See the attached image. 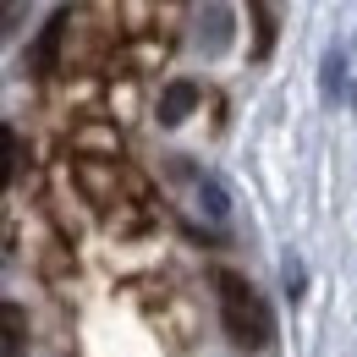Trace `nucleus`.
<instances>
[{
	"mask_svg": "<svg viewBox=\"0 0 357 357\" xmlns=\"http://www.w3.org/2000/svg\"><path fill=\"white\" fill-rule=\"evenodd\" d=\"M6 357H22V308L6 303Z\"/></svg>",
	"mask_w": 357,
	"mask_h": 357,
	"instance_id": "0eeeda50",
	"label": "nucleus"
},
{
	"mask_svg": "<svg viewBox=\"0 0 357 357\" xmlns=\"http://www.w3.org/2000/svg\"><path fill=\"white\" fill-rule=\"evenodd\" d=\"M341 89H347V55L330 50L324 55V99H341Z\"/></svg>",
	"mask_w": 357,
	"mask_h": 357,
	"instance_id": "39448f33",
	"label": "nucleus"
},
{
	"mask_svg": "<svg viewBox=\"0 0 357 357\" xmlns=\"http://www.w3.org/2000/svg\"><path fill=\"white\" fill-rule=\"evenodd\" d=\"M198 45H204V55H220L231 45V11H225L220 0H209V28L198 33Z\"/></svg>",
	"mask_w": 357,
	"mask_h": 357,
	"instance_id": "20e7f679",
	"label": "nucleus"
},
{
	"mask_svg": "<svg viewBox=\"0 0 357 357\" xmlns=\"http://www.w3.org/2000/svg\"><path fill=\"white\" fill-rule=\"evenodd\" d=\"M215 286H220V319H225V335L236 341V347H248V352H259L275 341V313L269 303L248 286V280H236L231 269L215 275Z\"/></svg>",
	"mask_w": 357,
	"mask_h": 357,
	"instance_id": "f257e3e1",
	"label": "nucleus"
},
{
	"mask_svg": "<svg viewBox=\"0 0 357 357\" xmlns=\"http://www.w3.org/2000/svg\"><path fill=\"white\" fill-rule=\"evenodd\" d=\"M286 291L303 297V264H297V259H286Z\"/></svg>",
	"mask_w": 357,
	"mask_h": 357,
	"instance_id": "6e6552de",
	"label": "nucleus"
},
{
	"mask_svg": "<svg viewBox=\"0 0 357 357\" xmlns=\"http://www.w3.org/2000/svg\"><path fill=\"white\" fill-rule=\"evenodd\" d=\"M66 28H72V11H66V6L50 11V22L39 28V39H33V50H28V66H33L39 77H50V72L61 66V39H66Z\"/></svg>",
	"mask_w": 357,
	"mask_h": 357,
	"instance_id": "f03ea898",
	"label": "nucleus"
},
{
	"mask_svg": "<svg viewBox=\"0 0 357 357\" xmlns=\"http://www.w3.org/2000/svg\"><path fill=\"white\" fill-rule=\"evenodd\" d=\"M198 198H204V209H209L215 220H225V215H231V198H225V187H220L215 176H204V181H198Z\"/></svg>",
	"mask_w": 357,
	"mask_h": 357,
	"instance_id": "423d86ee",
	"label": "nucleus"
},
{
	"mask_svg": "<svg viewBox=\"0 0 357 357\" xmlns=\"http://www.w3.org/2000/svg\"><path fill=\"white\" fill-rule=\"evenodd\" d=\"M192 110H198V83H192V77L165 83V93H160V121H165V127H181Z\"/></svg>",
	"mask_w": 357,
	"mask_h": 357,
	"instance_id": "7ed1b4c3",
	"label": "nucleus"
}]
</instances>
